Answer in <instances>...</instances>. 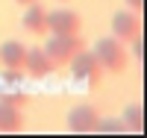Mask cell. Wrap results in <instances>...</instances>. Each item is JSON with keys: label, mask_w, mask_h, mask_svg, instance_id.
<instances>
[{"label": "cell", "mask_w": 147, "mask_h": 138, "mask_svg": "<svg viewBox=\"0 0 147 138\" xmlns=\"http://www.w3.org/2000/svg\"><path fill=\"white\" fill-rule=\"evenodd\" d=\"M91 53L97 56V62H100V68L106 73H124L127 65H129V50L124 47V41H118L115 35L100 38V41L94 44Z\"/></svg>", "instance_id": "1"}, {"label": "cell", "mask_w": 147, "mask_h": 138, "mask_svg": "<svg viewBox=\"0 0 147 138\" xmlns=\"http://www.w3.org/2000/svg\"><path fill=\"white\" fill-rule=\"evenodd\" d=\"M68 71H71V77L77 79V82H82V85H88V88H97V85L103 82V77H106V71L100 68V62H97V56L91 53V50H80L77 56H74L68 65H65Z\"/></svg>", "instance_id": "2"}, {"label": "cell", "mask_w": 147, "mask_h": 138, "mask_svg": "<svg viewBox=\"0 0 147 138\" xmlns=\"http://www.w3.org/2000/svg\"><path fill=\"white\" fill-rule=\"evenodd\" d=\"M82 47H85V41L80 38V35H53V32H50V38L44 41L41 50L47 53V59H50L56 68H65Z\"/></svg>", "instance_id": "3"}, {"label": "cell", "mask_w": 147, "mask_h": 138, "mask_svg": "<svg viewBox=\"0 0 147 138\" xmlns=\"http://www.w3.org/2000/svg\"><path fill=\"white\" fill-rule=\"evenodd\" d=\"M82 18L74 9H53L47 12V32L53 35H80Z\"/></svg>", "instance_id": "4"}, {"label": "cell", "mask_w": 147, "mask_h": 138, "mask_svg": "<svg viewBox=\"0 0 147 138\" xmlns=\"http://www.w3.org/2000/svg\"><path fill=\"white\" fill-rule=\"evenodd\" d=\"M112 35L118 41H132L141 35V15H136V12L129 9H121L112 15Z\"/></svg>", "instance_id": "5"}, {"label": "cell", "mask_w": 147, "mask_h": 138, "mask_svg": "<svg viewBox=\"0 0 147 138\" xmlns=\"http://www.w3.org/2000/svg\"><path fill=\"white\" fill-rule=\"evenodd\" d=\"M97 123H100V115H97L88 103L74 106V109L68 112V129L77 132V135H88V132H94Z\"/></svg>", "instance_id": "6"}, {"label": "cell", "mask_w": 147, "mask_h": 138, "mask_svg": "<svg viewBox=\"0 0 147 138\" xmlns=\"http://www.w3.org/2000/svg\"><path fill=\"white\" fill-rule=\"evenodd\" d=\"M27 50H30V47H24V44L15 41V38L3 41V44H0V65L9 68V71H21V73H24V65H27Z\"/></svg>", "instance_id": "7"}, {"label": "cell", "mask_w": 147, "mask_h": 138, "mask_svg": "<svg viewBox=\"0 0 147 138\" xmlns=\"http://www.w3.org/2000/svg\"><path fill=\"white\" fill-rule=\"evenodd\" d=\"M56 65L50 59H47V53L41 47H32L27 50V65H24V73H30V79H44L47 73H53Z\"/></svg>", "instance_id": "8"}, {"label": "cell", "mask_w": 147, "mask_h": 138, "mask_svg": "<svg viewBox=\"0 0 147 138\" xmlns=\"http://www.w3.org/2000/svg\"><path fill=\"white\" fill-rule=\"evenodd\" d=\"M24 109H18V106H12V103H6V100H0V132H21L24 129Z\"/></svg>", "instance_id": "9"}, {"label": "cell", "mask_w": 147, "mask_h": 138, "mask_svg": "<svg viewBox=\"0 0 147 138\" xmlns=\"http://www.w3.org/2000/svg\"><path fill=\"white\" fill-rule=\"evenodd\" d=\"M24 30L32 32V35H44L47 32V9L35 0V3L27 6V12H24Z\"/></svg>", "instance_id": "10"}, {"label": "cell", "mask_w": 147, "mask_h": 138, "mask_svg": "<svg viewBox=\"0 0 147 138\" xmlns=\"http://www.w3.org/2000/svg\"><path fill=\"white\" fill-rule=\"evenodd\" d=\"M124 123V129H129V132H141V127H144V112H141V106H129L127 109V118L121 120Z\"/></svg>", "instance_id": "11"}, {"label": "cell", "mask_w": 147, "mask_h": 138, "mask_svg": "<svg viewBox=\"0 0 147 138\" xmlns=\"http://www.w3.org/2000/svg\"><path fill=\"white\" fill-rule=\"evenodd\" d=\"M0 100H6V103L18 106V109H24V106L30 103V97L24 94V91H0Z\"/></svg>", "instance_id": "12"}, {"label": "cell", "mask_w": 147, "mask_h": 138, "mask_svg": "<svg viewBox=\"0 0 147 138\" xmlns=\"http://www.w3.org/2000/svg\"><path fill=\"white\" fill-rule=\"evenodd\" d=\"M94 132L118 135V132H127V129H124V123H121V120H100V123H97V129H94Z\"/></svg>", "instance_id": "13"}, {"label": "cell", "mask_w": 147, "mask_h": 138, "mask_svg": "<svg viewBox=\"0 0 147 138\" xmlns=\"http://www.w3.org/2000/svg\"><path fill=\"white\" fill-rule=\"evenodd\" d=\"M132 56H136L138 62H141V56H144V38L138 35V38H132Z\"/></svg>", "instance_id": "14"}, {"label": "cell", "mask_w": 147, "mask_h": 138, "mask_svg": "<svg viewBox=\"0 0 147 138\" xmlns=\"http://www.w3.org/2000/svg\"><path fill=\"white\" fill-rule=\"evenodd\" d=\"M127 9L129 12H136V15H141V9H144V0H124Z\"/></svg>", "instance_id": "15"}, {"label": "cell", "mask_w": 147, "mask_h": 138, "mask_svg": "<svg viewBox=\"0 0 147 138\" xmlns=\"http://www.w3.org/2000/svg\"><path fill=\"white\" fill-rule=\"evenodd\" d=\"M15 3H21V6H30V3H35V0H15Z\"/></svg>", "instance_id": "16"}, {"label": "cell", "mask_w": 147, "mask_h": 138, "mask_svg": "<svg viewBox=\"0 0 147 138\" xmlns=\"http://www.w3.org/2000/svg\"><path fill=\"white\" fill-rule=\"evenodd\" d=\"M59 3H68V0H59Z\"/></svg>", "instance_id": "17"}]
</instances>
